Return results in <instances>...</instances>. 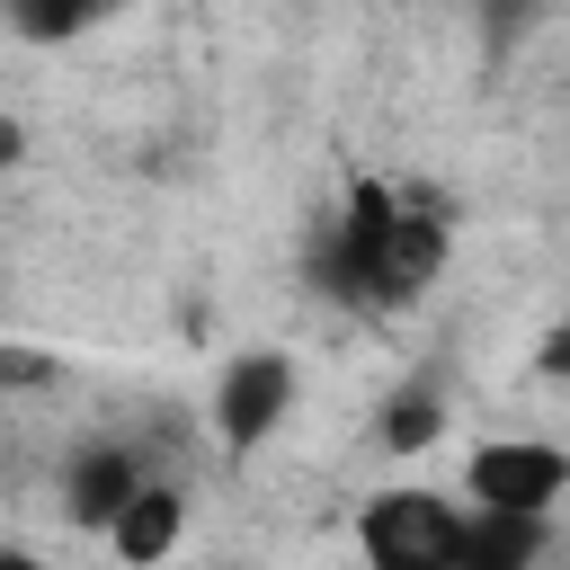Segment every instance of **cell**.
<instances>
[{
	"instance_id": "cell-7",
	"label": "cell",
	"mask_w": 570,
	"mask_h": 570,
	"mask_svg": "<svg viewBox=\"0 0 570 570\" xmlns=\"http://www.w3.org/2000/svg\"><path fill=\"white\" fill-rule=\"evenodd\" d=\"M383 454H428L436 436H445V401H436V383H401L392 401H383Z\"/></svg>"
},
{
	"instance_id": "cell-1",
	"label": "cell",
	"mask_w": 570,
	"mask_h": 570,
	"mask_svg": "<svg viewBox=\"0 0 570 570\" xmlns=\"http://www.w3.org/2000/svg\"><path fill=\"white\" fill-rule=\"evenodd\" d=\"M463 525H472L463 499L392 481V490H374L356 508V552H365V570H454L463 561Z\"/></svg>"
},
{
	"instance_id": "cell-9",
	"label": "cell",
	"mask_w": 570,
	"mask_h": 570,
	"mask_svg": "<svg viewBox=\"0 0 570 570\" xmlns=\"http://www.w3.org/2000/svg\"><path fill=\"white\" fill-rule=\"evenodd\" d=\"M534 374H543V383H570V321H552V330H543V347H534Z\"/></svg>"
},
{
	"instance_id": "cell-4",
	"label": "cell",
	"mask_w": 570,
	"mask_h": 570,
	"mask_svg": "<svg viewBox=\"0 0 570 570\" xmlns=\"http://www.w3.org/2000/svg\"><path fill=\"white\" fill-rule=\"evenodd\" d=\"M178 543H187V490H178V481H142V490L107 517V552H116L125 570H160Z\"/></svg>"
},
{
	"instance_id": "cell-2",
	"label": "cell",
	"mask_w": 570,
	"mask_h": 570,
	"mask_svg": "<svg viewBox=\"0 0 570 570\" xmlns=\"http://www.w3.org/2000/svg\"><path fill=\"white\" fill-rule=\"evenodd\" d=\"M463 499L481 517H552L570 499V454L552 436H490L463 463Z\"/></svg>"
},
{
	"instance_id": "cell-3",
	"label": "cell",
	"mask_w": 570,
	"mask_h": 570,
	"mask_svg": "<svg viewBox=\"0 0 570 570\" xmlns=\"http://www.w3.org/2000/svg\"><path fill=\"white\" fill-rule=\"evenodd\" d=\"M294 356H276V347H240L223 374H214V428H223V445L232 454H258L276 428H285V410H294Z\"/></svg>"
},
{
	"instance_id": "cell-6",
	"label": "cell",
	"mask_w": 570,
	"mask_h": 570,
	"mask_svg": "<svg viewBox=\"0 0 570 570\" xmlns=\"http://www.w3.org/2000/svg\"><path fill=\"white\" fill-rule=\"evenodd\" d=\"M543 552H552V517H481L472 508L454 570H534Z\"/></svg>"
},
{
	"instance_id": "cell-5",
	"label": "cell",
	"mask_w": 570,
	"mask_h": 570,
	"mask_svg": "<svg viewBox=\"0 0 570 570\" xmlns=\"http://www.w3.org/2000/svg\"><path fill=\"white\" fill-rule=\"evenodd\" d=\"M134 490H142L134 445H80V454L62 463V517H71V525H89V534H107V517H116Z\"/></svg>"
},
{
	"instance_id": "cell-10",
	"label": "cell",
	"mask_w": 570,
	"mask_h": 570,
	"mask_svg": "<svg viewBox=\"0 0 570 570\" xmlns=\"http://www.w3.org/2000/svg\"><path fill=\"white\" fill-rule=\"evenodd\" d=\"M18 151H27V134H18V116H0V169H18Z\"/></svg>"
},
{
	"instance_id": "cell-11",
	"label": "cell",
	"mask_w": 570,
	"mask_h": 570,
	"mask_svg": "<svg viewBox=\"0 0 570 570\" xmlns=\"http://www.w3.org/2000/svg\"><path fill=\"white\" fill-rule=\"evenodd\" d=\"M0 570H45L36 552H18V543H0Z\"/></svg>"
},
{
	"instance_id": "cell-8",
	"label": "cell",
	"mask_w": 570,
	"mask_h": 570,
	"mask_svg": "<svg viewBox=\"0 0 570 570\" xmlns=\"http://www.w3.org/2000/svg\"><path fill=\"white\" fill-rule=\"evenodd\" d=\"M116 0H0V18L18 27V36H36V45H53V36H71V27H89V18H107Z\"/></svg>"
}]
</instances>
